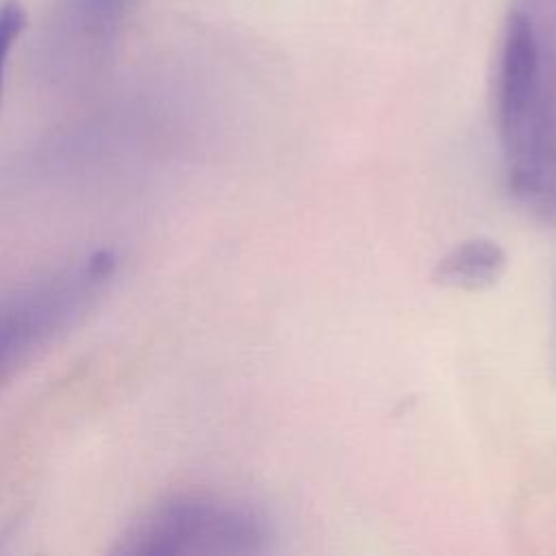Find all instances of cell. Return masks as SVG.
Masks as SVG:
<instances>
[{
  "mask_svg": "<svg viewBox=\"0 0 556 556\" xmlns=\"http://www.w3.org/2000/svg\"><path fill=\"white\" fill-rule=\"evenodd\" d=\"M504 180L532 219L556 222V0H515L495 70Z\"/></svg>",
  "mask_w": 556,
  "mask_h": 556,
  "instance_id": "6da1fadb",
  "label": "cell"
},
{
  "mask_svg": "<svg viewBox=\"0 0 556 556\" xmlns=\"http://www.w3.org/2000/svg\"><path fill=\"white\" fill-rule=\"evenodd\" d=\"M274 530L252 504L213 495H174L141 513L117 536L122 556H256L271 549Z\"/></svg>",
  "mask_w": 556,
  "mask_h": 556,
  "instance_id": "7a4b0ae2",
  "label": "cell"
},
{
  "mask_svg": "<svg viewBox=\"0 0 556 556\" xmlns=\"http://www.w3.org/2000/svg\"><path fill=\"white\" fill-rule=\"evenodd\" d=\"M111 278L104 258L91 254L0 308V380L37 348L54 339L91 304Z\"/></svg>",
  "mask_w": 556,
  "mask_h": 556,
  "instance_id": "3957f363",
  "label": "cell"
},
{
  "mask_svg": "<svg viewBox=\"0 0 556 556\" xmlns=\"http://www.w3.org/2000/svg\"><path fill=\"white\" fill-rule=\"evenodd\" d=\"M506 263L508 256L497 241L489 237H469L439 258L432 280L450 289L482 291L502 278Z\"/></svg>",
  "mask_w": 556,
  "mask_h": 556,
  "instance_id": "277c9868",
  "label": "cell"
},
{
  "mask_svg": "<svg viewBox=\"0 0 556 556\" xmlns=\"http://www.w3.org/2000/svg\"><path fill=\"white\" fill-rule=\"evenodd\" d=\"M130 4L132 0H70V17L85 35L106 39L119 28Z\"/></svg>",
  "mask_w": 556,
  "mask_h": 556,
  "instance_id": "5b68a950",
  "label": "cell"
},
{
  "mask_svg": "<svg viewBox=\"0 0 556 556\" xmlns=\"http://www.w3.org/2000/svg\"><path fill=\"white\" fill-rule=\"evenodd\" d=\"M26 24H28V15L20 0H2L0 2V98H2V83H4V70L9 63V54L15 46V41L22 37Z\"/></svg>",
  "mask_w": 556,
  "mask_h": 556,
  "instance_id": "8992f818",
  "label": "cell"
},
{
  "mask_svg": "<svg viewBox=\"0 0 556 556\" xmlns=\"http://www.w3.org/2000/svg\"><path fill=\"white\" fill-rule=\"evenodd\" d=\"M554 350H556V348H554Z\"/></svg>",
  "mask_w": 556,
  "mask_h": 556,
  "instance_id": "52a82bcc",
  "label": "cell"
}]
</instances>
